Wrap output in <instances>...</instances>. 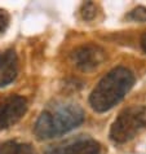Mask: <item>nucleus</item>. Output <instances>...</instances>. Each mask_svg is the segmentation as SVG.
<instances>
[{
  "label": "nucleus",
  "mask_w": 146,
  "mask_h": 154,
  "mask_svg": "<svg viewBox=\"0 0 146 154\" xmlns=\"http://www.w3.org/2000/svg\"><path fill=\"white\" fill-rule=\"evenodd\" d=\"M141 47H142V49L146 52V32L142 35V38H141Z\"/></svg>",
  "instance_id": "nucleus-12"
},
{
  "label": "nucleus",
  "mask_w": 146,
  "mask_h": 154,
  "mask_svg": "<svg viewBox=\"0 0 146 154\" xmlns=\"http://www.w3.org/2000/svg\"><path fill=\"white\" fill-rule=\"evenodd\" d=\"M105 51L96 44H84L72 53V61L81 71H91L105 61Z\"/></svg>",
  "instance_id": "nucleus-6"
},
{
  "label": "nucleus",
  "mask_w": 146,
  "mask_h": 154,
  "mask_svg": "<svg viewBox=\"0 0 146 154\" xmlns=\"http://www.w3.org/2000/svg\"><path fill=\"white\" fill-rule=\"evenodd\" d=\"M101 145L88 136H78V137L66 140L61 144L50 146L45 154H100Z\"/></svg>",
  "instance_id": "nucleus-5"
},
{
  "label": "nucleus",
  "mask_w": 146,
  "mask_h": 154,
  "mask_svg": "<svg viewBox=\"0 0 146 154\" xmlns=\"http://www.w3.org/2000/svg\"><path fill=\"white\" fill-rule=\"evenodd\" d=\"M146 128V106L133 105L126 108L114 121L110 128V139L117 144L132 140Z\"/></svg>",
  "instance_id": "nucleus-3"
},
{
  "label": "nucleus",
  "mask_w": 146,
  "mask_h": 154,
  "mask_svg": "<svg viewBox=\"0 0 146 154\" xmlns=\"http://www.w3.org/2000/svg\"><path fill=\"white\" fill-rule=\"evenodd\" d=\"M84 122V112L76 104H59L44 110L34 126L39 140H50L75 130Z\"/></svg>",
  "instance_id": "nucleus-1"
},
{
  "label": "nucleus",
  "mask_w": 146,
  "mask_h": 154,
  "mask_svg": "<svg viewBox=\"0 0 146 154\" xmlns=\"http://www.w3.org/2000/svg\"><path fill=\"white\" fill-rule=\"evenodd\" d=\"M27 112L26 98L11 95L0 100V131L16 125Z\"/></svg>",
  "instance_id": "nucleus-4"
},
{
  "label": "nucleus",
  "mask_w": 146,
  "mask_h": 154,
  "mask_svg": "<svg viewBox=\"0 0 146 154\" xmlns=\"http://www.w3.org/2000/svg\"><path fill=\"white\" fill-rule=\"evenodd\" d=\"M9 25V14L7 11L0 9V34L4 32Z\"/></svg>",
  "instance_id": "nucleus-11"
},
{
  "label": "nucleus",
  "mask_w": 146,
  "mask_h": 154,
  "mask_svg": "<svg viewBox=\"0 0 146 154\" xmlns=\"http://www.w3.org/2000/svg\"><path fill=\"white\" fill-rule=\"evenodd\" d=\"M0 154H38V153L27 143L8 140L0 143Z\"/></svg>",
  "instance_id": "nucleus-8"
},
{
  "label": "nucleus",
  "mask_w": 146,
  "mask_h": 154,
  "mask_svg": "<svg viewBox=\"0 0 146 154\" xmlns=\"http://www.w3.org/2000/svg\"><path fill=\"white\" fill-rule=\"evenodd\" d=\"M17 67H18V58H17L14 49H5L0 52V88L11 84L17 78Z\"/></svg>",
  "instance_id": "nucleus-7"
},
{
  "label": "nucleus",
  "mask_w": 146,
  "mask_h": 154,
  "mask_svg": "<svg viewBox=\"0 0 146 154\" xmlns=\"http://www.w3.org/2000/svg\"><path fill=\"white\" fill-rule=\"evenodd\" d=\"M135 83V76L127 67H115L102 78L89 96V104L97 113H104L114 108L129 92Z\"/></svg>",
  "instance_id": "nucleus-2"
},
{
  "label": "nucleus",
  "mask_w": 146,
  "mask_h": 154,
  "mask_svg": "<svg viewBox=\"0 0 146 154\" xmlns=\"http://www.w3.org/2000/svg\"><path fill=\"white\" fill-rule=\"evenodd\" d=\"M97 13V5L94 3L91 2H87V3H83L80 7V14H81V18L84 21H91L96 17Z\"/></svg>",
  "instance_id": "nucleus-9"
},
{
  "label": "nucleus",
  "mask_w": 146,
  "mask_h": 154,
  "mask_svg": "<svg viewBox=\"0 0 146 154\" xmlns=\"http://www.w3.org/2000/svg\"><path fill=\"white\" fill-rule=\"evenodd\" d=\"M127 20L135 22H145L146 21V7H137L127 14Z\"/></svg>",
  "instance_id": "nucleus-10"
}]
</instances>
